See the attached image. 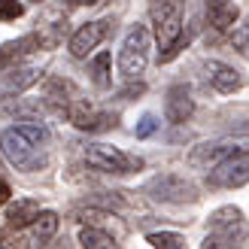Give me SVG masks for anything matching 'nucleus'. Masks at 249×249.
Wrapping results in <instances>:
<instances>
[{"label": "nucleus", "instance_id": "nucleus-1", "mask_svg": "<svg viewBox=\"0 0 249 249\" xmlns=\"http://www.w3.org/2000/svg\"><path fill=\"white\" fill-rule=\"evenodd\" d=\"M46 149H49V128L40 122H21L0 134V152H3V158L24 173L40 170L49 161Z\"/></svg>", "mask_w": 249, "mask_h": 249}, {"label": "nucleus", "instance_id": "nucleus-2", "mask_svg": "<svg viewBox=\"0 0 249 249\" xmlns=\"http://www.w3.org/2000/svg\"><path fill=\"white\" fill-rule=\"evenodd\" d=\"M149 18L155 24L158 64H167L189 43V34L182 28V0H149Z\"/></svg>", "mask_w": 249, "mask_h": 249}, {"label": "nucleus", "instance_id": "nucleus-3", "mask_svg": "<svg viewBox=\"0 0 249 249\" xmlns=\"http://www.w3.org/2000/svg\"><path fill=\"white\" fill-rule=\"evenodd\" d=\"M249 152V137H216V140H204L192 146V152L185 155V164L195 170H213L231 155Z\"/></svg>", "mask_w": 249, "mask_h": 249}, {"label": "nucleus", "instance_id": "nucleus-4", "mask_svg": "<svg viewBox=\"0 0 249 249\" xmlns=\"http://www.w3.org/2000/svg\"><path fill=\"white\" fill-rule=\"evenodd\" d=\"M149 49H152V34L146 24H134L124 34V43L119 49V73L124 79H140V73L149 64Z\"/></svg>", "mask_w": 249, "mask_h": 249}, {"label": "nucleus", "instance_id": "nucleus-5", "mask_svg": "<svg viewBox=\"0 0 249 249\" xmlns=\"http://www.w3.org/2000/svg\"><path fill=\"white\" fill-rule=\"evenodd\" d=\"M146 195L161 201V204H195L201 197L197 185L192 179L179 177V173H155L146 182Z\"/></svg>", "mask_w": 249, "mask_h": 249}, {"label": "nucleus", "instance_id": "nucleus-6", "mask_svg": "<svg viewBox=\"0 0 249 249\" xmlns=\"http://www.w3.org/2000/svg\"><path fill=\"white\" fill-rule=\"evenodd\" d=\"M85 161L94 167V170H101V173H134V170H140L143 167V158H134L128 152H122V149L116 146H107V143H94L85 149Z\"/></svg>", "mask_w": 249, "mask_h": 249}, {"label": "nucleus", "instance_id": "nucleus-7", "mask_svg": "<svg viewBox=\"0 0 249 249\" xmlns=\"http://www.w3.org/2000/svg\"><path fill=\"white\" fill-rule=\"evenodd\" d=\"M64 116L76 124L79 131H109V128H116V124H119V116H116V113L97 109V107H91L89 101H82V97L70 101V107L64 109Z\"/></svg>", "mask_w": 249, "mask_h": 249}, {"label": "nucleus", "instance_id": "nucleus-8", "mask_svg": "<svg viewBox=\"0 0 249 249\" xmlns=\"http://www.w3.org/2000/svg\"><path fill=\"white\" fill-rule=\"evenodd\" d=\"M249 182V152L231 155L213 170H207V185L213 189H240Z\"/></svg>", "mask_w": 249, "mask_h": 249}, {"label": "nucleus", "instance_id": "nucleus-9", "mask_svg": "<svg viewBox=\"0 0 249 249\" xmlns=\"http://www.w3.org/2000/svg\"><path fill=\"white\" fill-rule=\"evenodd\" d=\"M107 34H109V21H107V18L79 24V28L73 31V36H70V55H73V58H89V52L104 43Z\"/></svg>", "mask_w": 249, "mask_h": 249}, {"label": "nucleus", "instance_id": "nucleus-10", "mask_svg": "<svg viewBox=\"0 0 249 249\" xmlns=\"http://www.w3.org/2000/svg\"><path fill=\"white\" fill-rule=\"evenodd\" d=\"M195 113V97L192 91L185 89V85H170V91L164 97V119L170 124H182V122H189Z\"/></svg>", "mask_w": 249, "mask_h": 249}, {"label": "nucleus", "instance_id": "nucleus-11", "mask_svg": "<svg viewBox=\"0 0 249 249\" xmlns=\"http://www.w3.org/2000/svg\"><path fill=\"white\" fill-rule=\"evenodd\" d=\"M40 36L36 34H28V36H18V40H6V43H0V76L9 70V67H16L18 61L24 55H31L34 49H40Z\"/></svg>", "mask_w": 249, "mask_h": 249}, {"label": "nucleus", "instance_id": "nucleus-12", "mask_svg": "<svg viewBox=\"0 0 249 249\" xmlns=\"http://www.w3.org/2000/svg\"><path fill=\"white\" fill-rule=\"evenodd\" d=\"M204 73H207L210 85H213L219 94H234L240 89V73L234 67H228V64H222V61H207Z\"/></svg>", "mask_w": 249, "mask_h": 249}, {"label": "nucleus", "instance_id": "nucleus-13", "mask_svg": "<svg viewBox=\"0 0 249 249\" xmlns=\"http://www.w3.org/2000/svg\"><path fill=\"white\" fill-rule=\"evenodd\" d=\"M207 21L216 31H231L237 24V6L231 0H207Z\"/></svg>", "mask_w": 249, "mask_h": 249}, {"label": "nucleus", "instance_id": "nucleus-14", "mask_svg": "<svg viewBox=\"0 0 249 249\" xmlns=\"http://www.w3.org/2000/svg\"><path fill=\"white\" fill-rule=\"evenodd\" d=\"M36 216H40V204H36L34 197H21V201H16V204L6 207V225L16 228V231L34 225Z\"/></svg>", "mask_w": 249, "mask_h": 249}, {"label": "nucleus", "instance_id": "nucleus-15", "mask_svg": "<svg viewBox=\"0 0 249 249\" xmlns=\"http://www.w3.org/2000/svg\"><path fill=\"white\" fill-rule=\"evenodd\" d=\"M207 225H210V231H216V234H234L243 225V210L240 207H219V210L210 213Z\"/></svg>", "mask_w": 249, "mask_h": 249}, {"label": "nucleus", "instance_id": "nucleus-16", "mask_svg": "<svg viewBox=\"0 0 249 249\" xmlns=\"http://www.w3.org/2000/svg\"><path fill=\"white\" fill-rule=\"evenodd\" d=\"M119 243L116 234H109L107 228H97V225H82L79 228V246L82 249H113Z\"/></svg>", "mask_w": 249, "mask_h": 249}, {"label": "nucleus", "instance_id": "nucleus-17", "mask_svg": "<svg viewBox=\"0 0 249 249\" xmlns=\"http://www.w3.org/2000/svg\"><path fill=\"white\" fill-rule=\"evenodd\" d=\"M64 31H67V18L64 16H49L43 24H40V31H36V36H40V43L43 46H58L61 40H64Z\"/></svg>", "mask_w": 249, "mask_h": 249}, {"label": "nucleus", "instance_id": "nucleus-18", "mask_svg": "<svg viewBox=\"0 0 249 249\" xmlns=\"http://www.w3.org/2000/svg\"><path fill=\"white\" fill-rule=\"evenodd\" d=\"M58 225H61L58 213H52V210H40V216L34 219V240L36 243L52 240L55 234H58Z\"/></svg>", "mask_w": 249, "mask_h": 249}, {"label": "nucleus", "instance_id": "nucleus-19", "mask_svg": "<svg viewBox=\"0 0 249 249\" xmlns=\"http://www.w3.org/2000/svg\"><path fill=\"white\" fill-rule=\"evenodd\" d=\"M3 76H6V91H24L28 85H34L40 79V70L36 67H18V70L9 67Z\"/></svg>", "mask_w": 249, "mask_h": 249}, {"label": "nucleus", "instance_id": "nucleus-20", "mask_svg": "<svg viewBox=\"0 0 249 249\" xmlns=\"http://www.w3.org/2000/svg\"><path fill=\"white\" fill-rule=\"evenodd\" d=\"M109 52H97L94 58H91V67H89V73H91V82L97 85V89H109L113 85V70H109Z\"/></svg>", "mask_w": 249, "mask_h": 249}, {"label": "nucleus", "instance_id": "nucleus-21", "mask_svg": "<svg viewBox=\"0 0 249 249\" xmlns=\"http://www.w3.org/2000/svg\"><path fill=\"white\" fill-rule=\"evenodd\" d=\"M146 243L155 249H182L185 237L177 231H152V234H146Z\"/></svg>", "mask_w": 249, "mask_h": 249}, {"label": "nucleus", "instance_id": "nucleus-22", "mask_svg": "<svg viewBox=\"0 0 249 249\" xmlns=\"http://www.w3.org/2000/svg\"><path fill=\"white\" fill-rule=\"evenodd\" d=\"M76 219L82 222V225H97V228L116 225V216L113 213H104V210H76Z\"/></svg>", "mask_w": 249, "mask_h": 249}, {"label": "nucleus", "instance_id": "nucleus-23", "mask_svg": "<svg viewBox=\"0 0 249 249\" xmlns=\"http://www.w3.org/2000/svg\"><path fill=\"white\" fill-rule=\"evenodd\" d=\"M24 6L18 3V0H0V21H16L21 18Z\"/></svg>", "mask_w": 249, "mask_h": 249}, {"label": "nucleus", "instance_id": "nucleus-24", "mask_svg": "<svg viewBox=\"0 0 249 249\" xmlns=\"http://www.w3.org/2000/svg\"><path fill=\"white\" fill-rule=\"evenodd\" d=\"M155 131H158V119H155V116H149V113H146L140 122H137V128H134L137 140H146V137H152Z\"/></svg>", "mask_w": 249, "mask_h": 249}, {"label": "nucleus", "instance_id": "nucleus-25", "mask_svg": "<svg viewBox=\"0 0 249 249\" xmlns=\"http://www.w3.org/2000/svg\"><path fill=\"white\" fill-rule=\"evenodd\" d=\"M234 49L243 55V58H249V24H243V28H234Z\"/></svg>", "mask_w": 249, "mask_h": 249}, {"label": "nucleus", "instance_id": "nucleus-26", "mask_svg": "<svg viewBox=\"0 0 249 249\" xmlns=\"http://www.w3.org/2000/svg\"><path fill=\"white\" fill-rule=\"evenodd\" d=\"M143 91H146V85H143V82H137V85H134V79H131V85H128V89H122L119 94L124 97V101H131V97H137V94H143Z\"/></svg>", "mask_w": 249, "mask_h": 249}, {"label": "nucleus", "instance_id": "nucleus-27", "mask_svg": "<svg viewBox=\"0 0 249 249\" xmlns=\"http://www.w3.org/2000/svg\"><path fill=\"white\" fill-rule=\"evenodd\" d=\"M9 195H12V189H9V185H6L3 179H0V207H3V204L9 201Z\"/></svg>", "mask_w": 249, "mask_h": 249}, {"label": "nucleus", "instance_id": "nucleus-28", "mask_svg": "<svg viewBox=\"0 0 249 249\" xmlns=\"http://www.w3.org/2000/svg\"><path fill=\"white\" fill-rule=\"evenodd\" d=\"M73 6H94V3H101V0H70Z\"/></svg>", "mask_w": 249, "mask_h": 249}, {"label": "nucleus", "instance_id": "nucleus-29", "mask_svg": "<svg viewBox=\"0 0 249 249\" xmlns=\"http://www.w3.org/2000/svg\"><path fill=\"white\" fill-rule=\"evenodd\" d=\"M3 246H12V243L6 240V231H3V228H0V249H3Z\"/></svg>", "mask_w": 249, "mask_h": 249}, {"label": "nucleus", "instance_id": "nucleus-30", "mask_svg": "<svg viewBox=\"0 0 249 249\" xmlns=\"http://www.w3.org/2000/svg\"><path fill=\"white\" fill-rule=\"evenodd\" d=\"M34 3H43V0H34Z\"/></svg>", "mask_w": 249, "mask_h": 249}]
</instances>
